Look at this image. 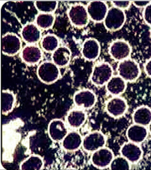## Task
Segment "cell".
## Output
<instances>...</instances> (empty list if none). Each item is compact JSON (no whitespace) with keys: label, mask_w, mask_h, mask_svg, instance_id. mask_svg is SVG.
Wrapping results in <instances>:
<instances>
[{"label":"cell","mask_w":151,"mask_h":170,"mask_svg":"<svg viewBox=\"0 0 151 170\" xmlns=\"http://www.w3.org/2000/svg\"><path fill=\"white\" fill-rule=\"evenodd\" d=\"M119 76L125 81H132L139 76L140 71L137 63L130 59H125L119 64L118 68Z\"/></svg>","instance_id":"6da1fadb"},{"label":"cell","mask_w":151,"mask_h":170,"mask_svg":"<svg viewBox=\"0 0 151 170\" xmlns=\"http://www.w3.org/2000/svg\"><path fill=\"white\" fill-rule=\"evenodd\" d=\"M112 70L107 64L102 63L95 66L91 74V81L95 84L102 85L106 83L112 77Z\"/></svg>","instance_id":"7a4b0ae2"},{"label":"cell","mask_w":151,"mask_h":170,"mask_svg":"<svg viewBox=\"0 0 151 170\" xmlns=\"http://www.w3.org/2000/svg\"><path fill=\"white\" fill-rule=\"evenodd\" d=\"M59 74L58 68L49 63H43L40 66L37 71V75L40 79L46 83H51L56 81Z\"/></svg>","instance_id":"3957f363"},{"label":"cell","mask_w":151,"mask_h":170,"mask_svg":"<svg viewBox=\"0 0 151 170\" xmlns=\"http://www.w3.org/2000/svg\"><path fill=\"white\" fill-rule=\"evenodd\" d=\"M76 104L84 107L92 106L96 101V96L91 91L88 90H83L76 93L74 97Z\"/></svg>","instance_id":"277c9868"},{"label":"cell","mask_w":151,"mask_h":170,"mask_svg":"<svg viewBox=\"0 0 151 170\" xmlns=\"http://www.w3.org/2000/svg\"><path fill=\"white\" fill-rule=\"evenodd\" d=\"M125 80L119 76H112L106 83L108 91L113 95L122 93L126 88Z\"/></svg>","instance_id":"5b68a950"},{"label":"cell","mask_w":151,"mask_h":170,"mask_svg":"<svg viewBox=\"0 0 151 170\" xmlns=\"http://www.w3.org/2000/svg\"><path fill=\"white\" fill-rule=\"evenodd\" d=\"M107 107L109 112L116 115L123 114L127 107L124 100L118 97H114L110 99L107 103Z\"/></svg>","instance_id":"8992f818"},{"label":"cell","mask_w":151,"mask_h":170,"mask_svg":"<svg viewBox=\"0 0 151 170\" xmlns=\"http://www.w3.org/2000/svg\"><path fill=\"white\" fill-rule=\"evenodd\" d=\"M144 16L146 22L151 25V4L147 5L145 9Z\"/></svg>","instance_id":"52a82bcc"},{"label":"cell","mask_w":151,"mask_h":170,"mask_svg":"<svg viewBox=\"0 0 151 170\" xmlns=\"http://www.w3.org/2000/svg\"><path fill=\"white\" fill-rule=\"evenodd\" d=\"M145 71L148 75L151 77V59L146 63L145 67Z\"/></svg>","instance_id":"ba28073f"},{"label":"cell","mask_w":151,"mask_h":170,"mask_svg":"<svg viewBox=\"0 0 151 170\" xmlns=\"http://www.w3.org/2000/svg\"><path fill=\"white\" fill-rule=\"evenodd\" d=\"M149 1H134V4H135L137 6H146L147 5H148V3H149Z\"/></svg>","instance_id":"9c48e42d"}]
</instances>
